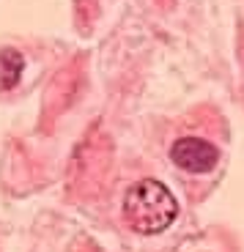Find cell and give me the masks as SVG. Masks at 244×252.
Here are the masks:
<instances>
[{
	"instance_id": "cell-1",
	"label": "cell",
	"mask_w": 244,
	"mask_h": 252,
	"mask_svg": "<svg viewBox=\"0 0 244 252\" xmlns=\"http://www.w3.org/2000/svg\"><path fill=\"white\" fill-rule=\"evenodd\" d=\"M175 214H178L175 197L168 192V187H162L159 181H151V178L129 187L124 197L126 225L138 233H159V230L173 225Z\"/></svg>"
},
{
	"instance_id": "cell-2",
	"label": "cell",
	"mask_w": 244,
	"mask_h": 252,
	"mask_svg": "<svg viewBox=\"0 0 244 252\" xmlns=\"http://www.w3.org/2000/svg\"><path fill=\"white\" fill-rule=\"evenodd\" d=\"M170 159L187 173H209L219 162V151L201 137H181L170 148Z\"/></svg>"
}]
</instances>
